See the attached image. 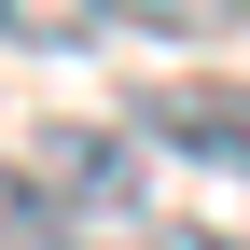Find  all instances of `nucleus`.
<instances>
[{"label":"nucleus","mask_w":250,"mask_h":250,"mask_svg":"<svg viewBox=\"0 0 250 250\" xmlns=\"http://www.w3.org/2000/svg\"><path fill=\"white\" fill-rule=\"evenodd\" d=\"M125 125H139V153H181V167L250 181V83H223V70H167V83H139Z\"/></svg>","instance_id":"f03ea898"},{"label":"nucleus","mask_w":250,"mask_h":250,"mask_svg":"<svg viewBox=\"0 0 250 250\" xmlns=\"http://www.w3.org/2000/svg\"><path fill=\"white\" fill-rule=\"evenodd\" d=\"M139 250H250V236H223V223H153Z\"/></svg>","instance_id":"39448f33"},{"label":"nucleus","mask_w":250,"mask_h":250,"mask_svg":"<svg viewBox=\"0 0 250 250\" xmlns=\"http://www.w3.org/2000/svg\"><path fill=\"white\" fill-rule=\"evenodd\" d=\"M28 181H42L83 236H153V223H167V208H153V153H139L125 111H111V125H42Z\"/></svg>","instance_id":"f257e3e1"},{"label":"nucleus","mask_w":250,"mask_h":250,"mask_svg":"<svg viewBox=\"0 0 250 250\" xmlns=\"http://www.w3.org/2000/svg\"><path fill=\"white\" fill-rule=\"evenodd\" d=\"M56 223H70V208L28 181V153H0V250H28V236H56Z\"/></svg>","instance_id":"20e7f679"},{"label":"nucleus","mask_w":250,"mask_h":250,"mask_svg":"<svg viewBox=\"0 0 250 250\" xmlns=\"http://www.w3.org/2000/svg\"><path fill=\"white\" fill-rule=\"evenodd\" d=\"M125 28V0H0V42H98Z\"/></svg>","instance_id":"7ed1b4c3"},{"label":"nucleus","mask_w":250,"mask_h":250,"mask_svg":"<svg viewBox=\"0 0 250 250\" xmlns=\"http://www.w3.org/2000/svg\"><path fill=\"white\" fill-rule=\"evenodd\" d=\"M223 14H236V28H250V0H223Z\"/></svg>","instance_id":"423d86ee"}]
</instances>
